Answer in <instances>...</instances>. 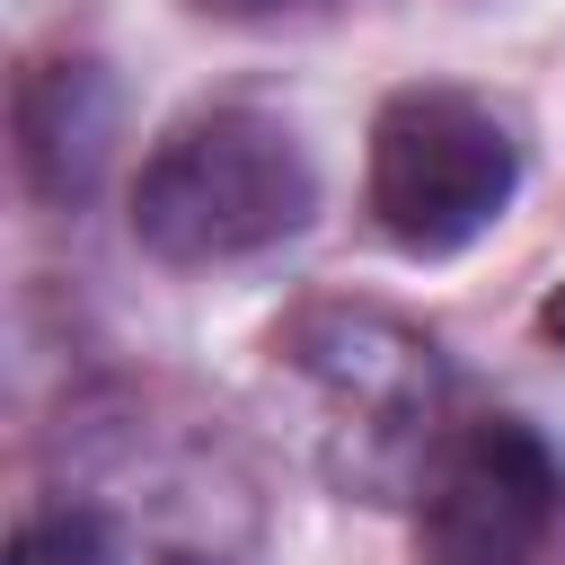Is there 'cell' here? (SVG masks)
Returning a JSON list of instances; mask_svg holds the SVG:
<instances>
[{
    "mask_svg": "<svg viewBox=\"0 0 565 565\" xmlns=\"http://www.w3.org/2000/svg\"><path fill=\"white\" fill-rule=\"evenodd\" d=\"M318 212L300 132L265 106H212L177 124L132 177V238L168 265H230L291 238Z\"/></svg>",
    "mask_w": 565,
    "mask_h": 565,
    "instance_id": "cell-1",
    "label": "cell"
},
{
    "mask_svg": "<svg viewBox=\"0 0 565 565\" xmlns=\"http://www.w3.org/2000/svg\"><path fill=\"white\" fill-rule=\"evenodd\" d=\"M371 221L406 256H459L521 185L512 124L468 88H397L371 124Z\"/></svg>",
    "mask_w": 565,
    "mask_h": 565,
    "instance_id": "cell-2",
    "label": "cell"
},
{
    "mask_svg": "<svg viewBox=\"0 0 565 565\" xmlns=\"http://www.w3.org/2000/svg\"><path fill=\"white\" fill-rule=\"evenodd\" d=\"M291 353L318 380L335 433H353L344 477L353 486H424L433 450L450 441L441 433V397H450L441 353L380 309H318L291 327Z\"/></svg>",
    "mask_w": 565,
    "mask_h": 565,
    "instance_id": "cell-3",
    "label": "cell"
},
{
    "mask_svg": "<svg viewBox=\"0 0 565 565\" xmlns=\"http://www.w3.org/2000/svg\"><path fill=\"white\" fill-rule=\"evenodd\" d=\"M556 521H565V468L521 415H468L415 486L424 565H530Z\"/></svg>",
    "mask_w": 565,
    "mask_h": 565,
    "instance_id": "cell-4",
    "label": "cell"
},
{
    "mask_svg": "<svg viewBox=\"0 0 565 565\" xmlns=\"http://www.w3.org/2000/svg\"><path fill=\"white\" fill-rule=\"evenodd\" d=\"M106 141H115V88L97 62H35L26 88H18V159H26V185L71 203L97 185L106 168Z\"/></svg>",
    "mask_w": 565,
    "mask_h": 565,
    "instance_id": "cell-5",
    "label": "cell"
},
{
    "mask_svg": "<svg viewBox=\"0 0 565 565\" xmlns=\"http://www.w3.org/2000/svg\"><path fill=\"white\" fill-rule=\"evenodd\" d=\"M9 565H132V547H124V521H115V512L62 494V503H35V512L18 521Z\"/></svg>",
    "mask_w": 565,
    "mask_h": 565,
    "instance_id": "cell-6",
    "label": "cell"
},
{
    "mask_svg": "<svg viewBox=\"0 0 565 565\" xmlns=\"http://www.w3.org/2000/svg\"><path fill=\"white\" fill-rule=\"evenodd\" d=\"M212 18H291V9H318V0H203Z\"/></svg>",
    "mask_w": 565,
    "mask_h": 565,
    "instance_id": "cell-7",
    "label": "cell"
},
{
    "mask_svg": "<svg viewBox=\"0 0 565 565\" xmlns=\"http://www.w3.org/2000/svg\"><path fill=\"white\" fill-rule=\"evenodd\" d=\"M539 335H547V344H565V282L539 300Z\"/></svg>",
    "mask_w": 565,
    "mask_h": 565,
    "instance_id": "cell-8",
    "label": "cell"
},
{
    "mask_svg": "<svg viewBox=\"0 0 565 565\" xmlns=\"http://www.w3.org/2000/svg\"><path fill=\"white\" fill-rule=\"evenodd\" d=\"M168 565H247V556H221V547H185V556H168Z\"/></svg>",
    "mask_w": 565,
    "mask_h": 565,
    "instance_id": "cell-9",
    "label": "cell"
}]
</instances>
